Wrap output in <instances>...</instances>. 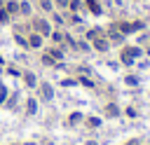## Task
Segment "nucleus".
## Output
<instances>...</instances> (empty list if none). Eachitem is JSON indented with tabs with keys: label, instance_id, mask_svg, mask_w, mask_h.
<instances>
[{
	"label": "nucleus",
	"instance_id": "obj_1",
	"mask_svg": "<svg viewBox=\"0 0 150 145\" xmlns=\"http://www.w3.org/2000/svg\"><path fill=\"white\" fill-rule=\"evenodd\" d=\"M30 30L40 33V35L47 40V37L52 35V30H54V28H52V21H49L47 16H33V19H30Z\"/></svg>",
	"mask_w": 150,
	"mask_h": 145
},
{
	"label": "nucleus",
	"instance_id": "obj_2",
	"mask_svg": "<svg viewBox=\"0 0 150 145\" xmlns=\"http://www.w3.org/2000/svg\"><path fill=\"white\" fill-rule=\"evenodd\" d=\"M26 42H28V49H42L45 47V37L40 33H35V30H30L26 35Z\"/></svg>",
	"mask_w": 150,
	"mask_h": 145
},
{
	"label": "nucleus",
	"instance_id": "obj_3",
	"mask_svg": "<svg viewBox=\"0 0 150 145\" xmlns=\"http://www.w3.org/2000/svg\"><path fill=\"white\" fill-rule=\"evenodd\" d=\"M89 44H91V49H94V51H98V54H103V51H108V49H110V42H108V37H105V33H103V35H98V37H94Z\"/></svg>",
	"mask_w": 150,
	"mask_h": 145
},
{
	"label": "nucleus",
	"instance_id": "obj_4",
	"mask_svg": "<svg viewBox=\"0 0 150 145\" xmlns=\"http://www.w3.org/2000/svg\"><path fill=\"white\" fill-rule=\"evenodd\" d=\"M105 37H108V42H110V44H120V47L124 44V35H122L117 28H112V26L105 30Z\"/></svg>",
	"mask_w": 150,
	"mask_h": 145
},
{
	"label": "nucleus",
	"instance_id": "obj_5",
	"mask_svg": "<svg viewBox=\"0 0 150 145\" xmlns=\"http://www.w3.org/2000/svg\"><path fill=\"white\" fill-rule=\"evenodd\" d=\"M47 19L52 21V26H56V28H66V14H63V12L54 9V12H49Z\"/></svg>",
	"mask_w": 150,
	"mask_h": 145
},
{
	"label": "nucleus",
	"instance_id": "obj_6",
	"mask_svg": "<svg viewBox=\"0 0 150 145\" xmlns=\"http://www.w3.org/2000/svg\"><path fill=\"white\" fill-rule=\"evenodd\" d=\"M40 96H42V101H52L54 98V89H52L49 82H42L40 84Z\"/></svg>",
	"mask_w": 150,
	"mask_h": 145
},
{
	"label": "nucleus",
	"instance_id": "obj_7",
	"mask_svg": "<svg viewBox=\"0 0 150 145\" xmlns=\"http://www.w3.org/2000/svg\"><path fill=\"white\" fill-rule=\"evenodd\" d=\"M5 9H7V14L14 19V16H19V0H5V5H2Z\"/></svg>",
	"mask_w": 150,
	"mask_h": 145
},
{
	"label": "nucleus",
	"instance_id": "obj_8",
	"mask_svg": "<svg viewBox=\"0 0 150 145\" xmlns=\"http://www.w3.org/2000/svg\"><path fill=\"white\" fill-rule=\"evenodd\" d=\"M30 12H33V5H30L28 0H19V16L28 19V16H30Z\"/></svg>",
	"mask_w": 150,
	"mask_h": 145
},
{
	"label": "nucleus",
	"instance_id": "obj_9",
	"mask_svg": "<svg viewBox=\"0 0 150 145\" xmlns=\"http://www.w3.org/2000/svg\"><path fill=\"white\" fill-rule=\"evenodd\" d=\"M120 112H122V110H120L115 103H108V105L103 108V115H105V117H120Z\"/></svg>",
	"mask_w": 150,
	"mask_h": 145
},
{
	"label": "nucleus",
	"instance_id": "obj_10",
	"mask_svg": "<svg viewBox=\"0 0 150 145\" xmlns=\"http://www.w3.org/2000/svg\"><path fill=\"white\" fill-rule=\"evenodd\" d=\"M47 54H49L52 58H56V61H61V58H63V51H61V47H59V44L47 47Z\"/></svg>",
	"mask_w": 150,
	"mask_h": 145
},
{
	"label": "nucleus",
	"instance_id": "obj_11",
	"mask_svg": "<svg viewBox=\"0 0 150 145\" xmlns=\"http://www.w3.org/2000/svg\"><path fill=\"white\" fill-rule=\"evenodd\" d=\"M80 9H84L82 0H68V14H77Z\"/></svg>",
	"mask_w": 150,
	"mask_h": 145
},
{
	"label": "nucleus",
	"instance_id": "obj_12",
	"mask_svg": "<svg viewBox=\"0 0 150 145\" xmlns=\"http://www.w3.org/2000/svg\"><path fill=\"white\" fill-rule=\"evenodd\" d=\"M38 7L45 14H49V12H54V0H38Z\"/></svg>",
	"mask_w": 150,
	"mask_h": 145
},
{
	"label": "nucleus",
	"instance_id": "obj_13",
	"mask_svg": "<svg viewBox=\"0 0 150 145\" xmlns=\"http://www.w3.org/2000/svg\"><path fill=\"white\" fill-rule=\"evenodd\" d=\"M23 82H26V87H38V77H35V72H23Z\"/></svg>",
	"mask_w": 150,
	"mask_h": 145
},
{
	"label": "nucleus",
	"instance_id": "obj_14",
	"mask_svg": "<svg viewBox=\"0 0 150 145\" xmlns=\"http://www.w3.org/2000/svg\"><path fill=\"white\" fill-rule=\"evenodd\" d=\"M98 35H103V28H89V30L84 33L87 42H91V40H94V37H98Z\"/></svg>",
	"mask_w": 150,
	"mask_h": 145
},
{
	"label": "nucleus",
	"instance_id": "obj_15",
	"mask_svg": "<svg viewBox=\"0 0 150 145\" xmlns=\"http://www.w3.org/2000/svg\"><path fill=\"white\" fill-rule=\"evenodd\" d=\"M38 98H28L26 101V115H35L38 112V103H35Z\"/></svg>",
	"mask_w": 150,
	"mask_h": 145
},
{
	"label": "nucleus",
	"instance_id": "obj_16",
	"mask_svg": "<svg viewBox=\"0 0 150 145\" xmlns=\"http://www.w3.org/2000/svg\"><path fill=\"white\" fill-rule=\"evenodd\" d=\"M84 5L89 7L91 14H101V5H98V0H84Z\"/></svg>",
	"mask_w": 150,
	"mask_h": 145
},
{
	"label": "nucleus",
	"instance_id": "obj_17",
	"mask_svg": "<svg viewBox=\"0 0 150 145\" xmlns=\"http://www.w3.org/2000/svg\"><path fill=\"white\" fill-rule=\"evenodd\" d=\"M59 47H63V30H52V35H49Z\"/></svg>",
	"mask_w": 150,
	"mask_h": 145
},
{
	"label": "nucleus",
	"instance_id": "obj_18",
	"mask_svg": "<svg viewBox=\"0 0 150 145\" xmlns=\"http://www.w3.org/2000/svg\"><path fill=\"white\" fill-rule=\"evenodd\" d=\"M84 124H87L89 129H98V126H101V119H98V117H87Z\"/></svg>",
	"mask_w": 150,
	"mask_h": 145
},
{
	"label": "nucleus",
	"instance_id": "obj_19",
	"mask_svg": "<svg viewBox=\"0 0 150 145\" xmlns=\"http://www.w3.org/2000/svg\"><path fill=\"white\" fill-rule=\"evenodd\" d=\"M80 122H82V112H73V115L68 117V124H70V126H75V124H80Z\"/></svg>",
	"mask_w": 150,
	"mask_h": 145
},
{
	"label": "nucleus",
	"instance_id": "obj_20",
	"mask_svg": "<svg viewBox=\"0 0 150 145\" xmlns=\"http://www.w3.org/2000/svg\"><path fill=\"white\" fill-rule=\"evenodd\" d=\"M54 9H59V12H68V0H54Z\"/></svg>",
	"mask_w": 150,
	"mask_h": 145
},
{
	"label": "nucleus",
	"instance_id": "obj_21",
	"mask_svg": "<svg viewBox=\"0 0 150 145\" xmlns=\"http://www.w3.org/2000/svg\"><path fill=\"white\" fill-rule=\"evenodd\" d=\"M75 44H77L80 51H91V44H89L87 40H80V42H75Z\"/></svg>",
	"mask_w": 150,
	"mask_h": 145
},
{
	"label": "nucleus",
	"instance_id": "obj_22",
	"mask_svg": "<svg viewBox=\"0 0 150 145\" xmlns=\"http://www.w3.org/2000/svg\"><path fill=\"white\" fill-rule=\"evenodd\" d=\"M42 63L45 65H56V58H52L49 54H42Z\"/></svg>",
	"mask_w": 150,
	"mask_h": 145
},
{
	"label": "nucleus",
	"instance_id": "obj_23",
	"mask_svg": "<svg viewBox=\"0 0 150 145\" xmlns=\"http://www.w3.org/2000/svg\"><path fill=\"white\" fill-rule=\"evenodd\" d=\"M124 82H127V84H129V87H136V84H138V82H141V80H138V77H136V75H129V77H124Z\"/></svg>",
	"mask_w": 150,
	"mask_h": 145
},
{
	"label": "nucleus",
	"instance_id": "obj_24",
	"mask_svg": "<svg viewBox=\"0 0 150 145\" xmlns=\"http://www.w3.org/2000/svg\"><path fill=\"white\" fill-rule=\"evenodd\" d=\"M61 84H63V87H73V84H77V80H73V77H63Z\"/></svg>",
	"mask_w": 150,
	"mask_h": 145
},
{
	"label": "nucleus",
	"instance_id": "obj_25",
	"mask_svg": "<svg viewBox=\"0 0 150 145\" xmlns=\"http://www.w3.org/2000/svg\"><path fill=\"white\" fill-rule=\"evenodd\" d=\"M141 42H150V33H143V35H138V44Z\"/></svg>",
	"mask_w": 150,
	"mask_h": 145
},
{
	"label": "nucleus",
	"instance_id": "obj_26",
	"mask_svg": "<svg viewBox=\"0 0 150 145\" xmlns=\"http://www.w3.org/2000/svg\"><path fill=\"white\" fill-rule=\"evenodd\" d=\"M77 82H80V84H84V87H94V82H91V80H87V77H82V80H77Z\"/></svg>",
	"mask_w": 150,
	"mask_h": 145
},
{
	"label": "nucleus",
	"instance_id": "obj_27",
	"mask_svg": "<svg viewBox=\"0 0 150 145\" xmlns=\"http://www.w3.org/2000/svg\"><path fill=\"white\" fill-rule=\"evenodd\" d=\"M127 145H141V140H138V138H134V140H129Z\"/></svg>",
	"mask_w": 150,
	"mask_h": 145
},
{
	"label": "nucleus",
	"instance_id": "obj_28",
	"mask_svg": "<svg viewBox=\"0 0 150 145\" xmlns=\"http://www.w3.org/2000/svg\"><path fill=\"white\" fill-rule=\"evenodd\" d=\"M112 2H115L117 7H122V5H124V0H112Z\"/></svg>",
	"mask_w": 150,
	"mask_h": 145
},
{
	"label": "nucleus",
	"instance_id": "obj_29",
	"mask_svg": "<svg viewBox=\"0 0 150 145\" xmlns=\"http://www.w3.org/2000/svg\"><path fill=\"white\" fill-rule=\"evenodd\" d=\"M84 145H98V143H94V140H87V143H84Z\"/></svg>",
	"mask_w": 150,
	"mask_h": 145
},
{
	"label": "nucleus",
	"instance_id": "obj_30",
	"mask_svg": "<svg viewBox=\"0 0 150 145\" xmlns=\"http://www.w3.org/2000/svg\"><path fill=\"white\" fill-rule=\"evenodd\" d=\"M2 5H5V0H0V7H2Z\"/></svg>",
	"mask_w": 150,
	"mask_h": 145
},
{
	"label": "nucleus",
	"instance_id": "obj_31",
	"mask_svg": "<svg viewBox=\"0 0 150 145\" xmlns=\"http://www.w3.org/2000/svg\"><path fill=\"white\" fill-rule=\"evenodd\" d=\"M148 56H150V47H148Z\"/></svg>",
	"mask_w": 150,
	"mask_h": 145
}]
</instances>
